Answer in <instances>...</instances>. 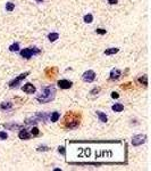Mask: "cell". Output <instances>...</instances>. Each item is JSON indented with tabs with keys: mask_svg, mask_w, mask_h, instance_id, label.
Returning a JSON list of instances; mask_svg holds the SVG:
<instances>
[{
	"mask_svg": "<svg viewBox=\"0 0 151 171\" xmlns=\"http://www.w3.org/2000/svg\"><path fill=\"white\" fill-rule=\"evenodd\" d=\"M9 50L10 51H18L19 50V45L18 44H13L9 46Z\"/></svg>",
	"mask_w": 151,
	"mask_h": 171,
	"instance_id": "cell-21",
	"label": "cell"
},
{
	"mask_svg": "<svg viewBox=\"0 0 151 171\" xmlns=\"http://www.w3.org/2000/svg\"><path fill=\"white\" fill-rule=\"evenodd\" d=\"M58 38H59V34H58V33H55V32H53V33H50L49 35H48V39H49L50 42H55Z\"/></svg>",
	"mask_w": 151,
	"mask_h": 171,
	"instance_id": "cell-16",
	"label": "cell"
},
{
	"mask_svg": "<svg viewBox=\"0 0 151 171\" xmlns=\"http://www.w3.org/2000/svg\"><path fill=\"white\" fill-rule=\"evenodd\" d=\"M59 118H60V114H59L58 112H53L52 114H51V116H50V121L51 122H57Z\"/></svg>",
	"mask_w": 151,
	"mask_h": 171,
	"instance_id": "cell-17",
	"label": "cell"
},
{
	"mask_svg": "<svg viewBox=\"0 0 151 171\" xmlns=\"http://www.w3.org/2000/svg\"><path fill=\"white\" fill-rule=\"evenodd\" d=\"M112 110L114 112H122L124 110V105L121 104V103H117V104H114L112 106Z\"/></svg>",
	"mask_w": 151,
	"mask_h": 171,
	"instance_id": "cell-13",
	"label": "cell"
},
{
	"mask_svg": "<svg viewBox=\"0 0 151 171\" xmlns=\"http://www.w3.org/2000/svg\"><path fill=\"white\" fill-rule=\"evenodd\" d=\"M108 2H109L110 5H116L118 2V0H108Z\"/></svg>",
	"mask_w": 151,
	"mask_h": 171,
	"instance_id": "cell-29",
	"label": "cell"
},
{
	"mask_svg": "<svg viewBox=\"0 0 151 171\" xmlns=\"http://www.w3.org/2000/svg\"><path fill=\"white\" fill-rule=\"evenodd\" d=\"M8 138V135L5 132V131H0V139L1 140H6Z\"/></svg>",
	"mask_w": 151,
	"mask_h": 171,
	"instance_id": "cell-23",
	"label": "cell"
},
{
	"mask_svg": "<svg viewBox=\"0 0 151 171\" xmlns=\"http://www.w3.org/2000/svg\"><path fill=\"white\" fill-rule=\"evenodd\" d=\"M146 140H147L146 135H135L132 138V145L133 146H140V145L144 144Z\"/></svg>",
	"mask_w": 151,
	"mask_h": 171,
	"instance_id": "cell-5",
	"label": "cell"
},
{
	"mask_svg": "<svg viewBox=\"0 0 151 171\" xmlns=\"http://www.w3.org/2000/svg\"><path fill=\"white\" fill-rule=\"evenodd\" d=\"M35 1H36V2H42L43 0H35Z\"/></svg>",
	"mask_w": 151,
	"mask_h": 171,
	"instance_id": "cell-30",
	"label": "cell"
},
{
	"mask_svg": "<svg viewBox=\"0 0 151 171\" xmlns=\"http://www.w3.org/2000/svg\"><path fill=\"white\" fill-rule=\"evenodd\" d=\"M28 74H30V72H25V73L19 74V75L17 76V78H15V79L11 80V81H9V83H8V84H9V87H10V88H15V87H17V86L21 83L22 80H24V79L28 75Z\"/></svg>",
	"mask_w": 151,
	"mask_h": 171,
	"instance_id": "cell-4",
	"label": "cell"
},
{
	"mask_svg": "<svg viewBox=\"0 0 151 171\" xmlns=\"http://www.w3.org/2000/svg\"><path fill=\"white\" fill-rule=\"evenodd\" d=\"M22 90L26 94H34L36 91V88L34 87L32 83H25L24 86L22 87Z\"/></svg>",
	"mask_w": 151,
	"mask_h": 171,
	"instance_id": "cell-8",
	"label": "cell"
},
{
	"mask_svg": "<svg viewBox=\"0 0 151 171\" xmlns=\"http://www.w3.org/2000/svg\"><path fill=\"white\" fill-rule=\"evenodd\" d=\"M65 127L68 128V129H75L80 125V115L76 113L73 112H68L66 115H65V120H64Z\"/></svg>",
	"mask_w": 151,
	"mask_h": 171,
	"instance_id": "cell-2",
	"label": "cell"
},
{
	"mask_svg": "<svg viewBox=\"0 0 151 171\" xmlns=\"http://www.w3.org/2000/svg\"><path fill=\"white\" fill-rule=\"evenodd\" d=\"M82 79H83V81L88 82V83H91V82H93V81H94V79H96V73H94V71L88 70L86 72L83 73V75H82Z\"/></svg>",
	"mask_w": 151,
	"mask_h": 171,
	"instance_id": "cell-6",
	"label": "cell"
},
{
	"mask_svg": "<svg viewBox=\"0 0 151 171\" xmlns=\"http://www.w3.org/2000/svg\"><path fill=\"white\" fill-rule=\"evenodd\" d=\"M40 133V131H39V129L36 127H33L32 129H31V135H33V136H38Z\"/></svg>",
	"mask_w": 151,
	"mask_h": 171,
	"instance_id": "cell-22",
	"label": "cell"
},
{
	"mask_svg": "<svg viewBox=\"0 0 151 171\" xmlns=\"http://www.w3.org/2000/svg\"><path fill=\"white\" fill-rule=\"evenodd\" d=\"M55 97H56V88L55 86L50 84L48 87H44L41 90V92L36 96V101L41 103V104H43V103H49L51 101H53Z\"/></svg>",
	"mask_w": 151,
	"mask_h": 171,
	"instance_id": "cell-1",
	"label": "cell"
},
{
	"mask_svg": "<svg viewBox=\"0 0 151 171\" xmlns=\"http://www.w3.org/2000/svg\"><path fill=\"white\" fill-rule=\"evenodd\" d=\"M14 9H15V4L14 2H7L6 4V10L7 11H13Z\"/></svg>",
	"mask_w": 151,
	"mask_h": 171,
	"instance_id": "cell-19",
	"label": "cell"
},
{
	"mask_svg": "<svg viewBox=\"0 0 151 171\" xmlns=\"http://www.w3.org/2000/svg\"><path fill=\"white\" fill-rule=\"evenodd\" d=\"M58 86H59V88H61V89H69V88H72L73 82L69 81V80H67V79H61L58 81Z\"/></svg>",
	"mask_w": 151,
	"mask_h": 171,
	"instance_id": "cell-7",
	"label": "cell"
},
{
	"mask_svg": "<svg viewBox=\"0 0 151 171\" xmlns=\"http://www.w3.org/2000/svg\"><path fill=\"white\" fill-rule=\"evenodd\" d=\"M121 70H118V68H113L112 72H110V79L112 80H117L119 79V76H121Z\"/></svg>",
	"mask_w": 151,
	"mask_h": 171,
	"instance_id": "cell-11",
	"label": "cell"
},
{
	"mask_svg": "<svg viewBox=\"0 0 151 171\" xmlns=\"http://www.w3.org/2000/svg\"><path fill=\"white\" fill-rule=\"evenodd\" d=\"M139 82H140V83H143L144 86H148V76L142 75L141 78H139Z\"/></svg>",
	"mask_w": 151,
	"mask_h": 171,
	"instance_id": "cell-20",
	"label": "cell"
},
{
	"mask_svg": "<svg viewBox=\"0 0 151 171\" xmlns=\"http://www.w3.org/2000/svg\"><path fill=\"white\" fill-rule=\"evenodd\" d=\"M48 149H49L48 146H39L38 147V151H40V152H41V151H48Z\"/></svg>",
	"mask_w": 151,
	"mask_h": 171,
	"instance_id": "cell-28",
	"label": "cell"
},
{
	"mask_svg": "<svg viewBox=\"0 0 151 171\" xmlns=\"http://www.w3.org/2000/svg\"><path fill=\"white\" fill-rule=\"evenodd\" d=\"M118 97H119V95H118V92H112V98H114V99H118Z\"/></svg>",
	"mask_w": 151,
	"mask_h": 171,
	"instance_id": "cell-27",
	"label": "cell"
},
{
	"mask_svg": "<svg viewBox=\"0 0 151 171\" xmlns=\"http://www.w3.org/2000/svg\"><path fill=\"white\" fill-rule=\"evenodd\" d=\"M0 107H1L2 111H8L13 107V103L11 102H4V103H1V106Z\"/></svg>",
	"mask_w": 151,
	"mask_h": 171,
	"instance_id": "cell-14",
	"label": "cell"
},
{
	"mask_svg": "<svg viewBox=\"0 0 151 171\" xmlns=\"http://www.w3.org/2000/svg\"><path fill=\"white\" fill-rule=\"evenodd\" d=\"M96 32L98 33V34H101V35H102V34H106L107 31L105 30V28H97V30H96Z\"/></svg>",
	"mask_w": 151,
	"mask_h": 171,
	"instance_id": "cell-24",
	"label": "cell"
},
{
	"mask_svg": "<svg viewBox=\"0 0 151 171\" xmlns=\"http://www.w3.org/2000/svg\"><path fill=\"white\" fill-rule=\"evenodd\" d=\"M119 51L118 48H109V49H106L104 51L105 53V55H107V56H109V55H114V54H117Z\"/></svg>",
	"mask_w": 151,
	"mask_h": 171,
	"instance_id": "cell-15",
	"label": "cell"
},
{
	"mask_svg": "<svg viewBox=\"0 0 151 171\" xmlns=\"http://www.w3.org/2000/svg\"><path fill=\"white\" fill-rule=\"evenodd\" d=\"M97 115H98V118H99V121H101V122H104V123H106V122L108 121V118H107V115L105 113H102L101 111H97Z\"/></svg>",
	"mask_w": 151,
	"mask_h": 171,
	"instance_id": "cell-12",
	"label": "cell"
},
{
	"mask_svg": "<svg viewBox=\"0 0 151 171\" xmlns=\"http://www.w3.org/2000/svg\"><path fill=\"white\" fill-rule=\"evenodd\" d=\"M18 137H19V139H22V140H27V139L31 138V133L28 132L27 130L22 129L18 133Z\"/></svg>",
	"mask_w": 151,
	"mask_h": 171,
	"instance_id": "cell-9",
	"label": "cell"
},
{
	"mask_svg": "<svg viewBox=\"0 0 151 171\" xmlns=\"http://www.w3.org/2000/svg\"><path fill=\"white\" fill-rule=\"evenodd\" d=\"M84 22L85 23H88V24H90V23H92L93 22V16H92V14H86V15L84 16Z\"/></svg>",
	"mask_w": 151,
	"mask_h": 171,
	"instance_id": "cell-18",
	"label": "cell"
},
{
	"mask_svg": "<svg viewBox=\"0 0 151 171\" xmlns=\"http://www.w3.org/2000/svg\"><path fill=\"white\" fill-rule=\"evenodd\" d=\"M21 56L24 57L26 59H30L31 57H33L34 55H38L40 54V49H38L36 47H30V48H24L23 50H21Z\"/></svg>",
	"mask_w": 151,
	"mask_h": 171,
	"instance_id": "cell-3",
	"label": "cell"
},
{
	"mask_svg": "<svg viewBox=\"0 0 151 171\" xmlns=\"http://www.w3.org/2000/svg\"><path fill=\"white\" fill-rule=\"evenodd\" d=\"M4 127L6 129H9V130H16V129H22V124H18V123H5Z\"/></svg>",
	"mask_w": 151,
	"mask_h": 171,
	"instance_id": "cell-10",
	"label": "cell"
},
{
	"mask_svg": "<svg viewBox=\"0 0 151 171\" xmlns=\"http://www.w3.org/2000/svg\"><path fill=\"white\" fill-rule=\"evenodd\" d=\"M58 152L61 153L62 155H66V152H65V147H62V146H59V147H58Z\"/></svg>",
	"mask_w": 151,
	"mask_h": 171,
	"instance_id": "cell-25",
	"label": "cell"
},
{
	"mask_svg": "<svg viewBox=\"0 0 151 171\" xmlns=\"http://www.w3.org/2000/svg\"><path fill=\"white\" fill-rule=\"evenodd\" d=\"M99 91H100V88H94V89L91 90V92H90V94H92V95H96V92L98 94Z\"/></svg>",
	"mask_w": 151,
	"mask_h": 171,
	"instance_id": "cell-26",
	"label": "cell"
}]
</instances>
